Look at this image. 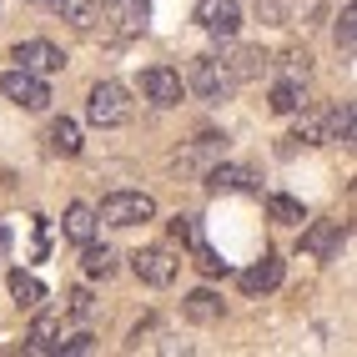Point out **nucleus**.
I'll return each instance as SVG.
<instances>
[{"instance_id":"1","label":"nucleus","mask_w":357,"mask_h":357,"mask_svg":"<svg viewBox=\"0 0 357 357\" xmlns=\"http://www.w3.org/2000/svg\"><path fill=\"white\" fill-rule=\"evenodd\" d=\"M242 86L227 70V61L222 56H197L192 61V70H186V91H192L197 101H206V106H222V101H231V91Z\"/></svg>"},{"instance_id":"2","label":"nucleus","mask_w":357,"mask_h":357,"mask_svg":"<svg viewBox=\"0 0 357 357\" xmlns=\"http://www.w3.org/2000/svg\"><path fill=\"white\" fill-rule=\"evenodd\" d=\"M86 121H91V126H101V131L126 126V121H131V101H126V91L116 86V81H96V86L86 91Z\"/></svg>"},{"instance_id":"3","label":"nucleus","mask_w":357,"mask_h":357,"mask_svg":"<svg viewBox=\"0 0 357 357\" xmlns=\"http://www.w3.org/2000/svg\"><path fill=\"white\" fill-rule=\"evenodd\" d=\"M151 217H156V202L146 192H111V197H101V211H96V222H106V227H141Z\"/></svg>"},{"instance_id":"4","label":"nucleus","mask_w":357,"mask_h":357,"mask_svg":"<svg viewBox=\"0 0 357 357\" xmlns=\"http://www.w3.org/2000/svg\"><path fill=\"white\" fill-rule=\"evenodd\" d=\"M0 96L15 101L20 111H45L51 106V86H45V76H36V70H6L0 76Z\"/></svg>"},{"instance_id":"5","label":"nucleus","mask_w":357,"mask_h":357,"mask_svg":"<svg viewBox=\"0 0 357 357\" xmlns=\"http://www.w3.org/2000/svg\"><path fill=\"white\" fill-rule=\"evenodd\" d=\"M131 272L146 282V287H172L176 272H181V261L166 247H141V252H131Z\"/></svg>"},{"instance_id":"6","label":"nucleus","mask_w":357,"mask_h":357,"mask_svg":"<svg viewBox=\"0 0 357 357\" xmlns=\"http://www.w3.org/2000/svg\"><path fill=\"white\" fill-rule=\"evenodd\" d=\"M141 91H146L151 106L172 111L186 96V81H181V70H172V66H151V70H141Z\"/></svg>"},{"instance_id":"7","label":"nucleus","mask_w":357,"mask_h":357,"mask_svg":"<svg viewBox=\"0 0 357 357\" xmlns=\"http://www.w3.org/2000/svg\"><path fill=\"white\" fill-rule=\"evenodd\" d=\"M101 26H111L121 40H131V36H141L146 31V0H101Z\"/></svg>"},{"instance_id":"8","label":"nucleus","mask_w":357,"mask_h":357,"mask_svg":"<svg viewBox=\"0 0 357 357\" xmlns=\"http://www.w3.org/2000/svg\"><path fill=\"white\" fill-rule=\"evenodd\" d=\"M10 61L20 70H36V76H56V70H66V51L51 45V40H20L10 51Z\"/></svg>"},{"instance_id":"9","label":"nucleus","mask_w":357,"mask_h":357,"mask_svg":"<svg viewBox=\"0 0 357 357\" xmlns=\"http://www.w3.org/2000/svg\"><path fill=\"white\" fill-rule=\"evenodd\" d=\"M192 20L202 31H211V36H236V26H242V6H236V0H197Z\"/></svg>"},{"instance_id":"10","label":"nucleus","mask_w":357,"mask_h":357,"mask_svg":"<svg viewBox=\"0 0 357 357\" xmlns=\"http://www.w3.org/2000/svg\"><path fill=\"white\" fill-rule=\"evenodd\" d=\"M222 61H227V70L236 81H252V76L267 70V56L252 51V45H231V36H222Z\"/></svg>"},{"instance_id":"11","label":"nucleus","mask_w":357,"mask_h":357,"mask_svg":"<svg viewBox=\"0 0 357 357\" xmlns=\"http://www.w3.org/2000/svg\"><path fill=\"white\" fill-rule=\"evenodd\" d=\"M96 227H101V222H96V211H91L86 202H70V206H66V217H61V231H66L76 247H86L91 236H96Z\"/></svg>"},{"instance_id":"12","label":"nucleus","mask_w":357,"mask_h":357,"mask_svg":"<svg viewBox=\"0 0 357 357\" xmlns=\"http://www.w3.org/2000/svg\"><path fill=\"white\" fill-rule=\"evenodd\" d=\"M206 192L211 197H222V192H252V172H242V166H206Z\"/></svg>"},{"instance_id":"13","label":"nucleus","mask_w":357,"mask_h":357,"mask_svg":"<svg viewBox=\"0 0 357 357\" xmlns=\"http://www.w3.org/2000/svg\"><path fill=\"white\" fill-rule=\"evenodd\" d=\"M181 312L192 317V322H202V327H211V322H222V297L211 292V287H197V292H186V302H181Z\"/></svg>"},{"instance_id":"14","label":"nucleus","mask_w":357,"mask_h":357,"mask_svg":"<svg viewBox=\"0 0 357 357\" xmlns=\"http://www.w3.org/2000/svg\"><path fill=\"white\" fill-rule=\"evenodd\" d=\"M277 282H282V257H277V252H267V257L257 261V267H247V272H242V292H252V297H257V292H272Z\"/></svg>"},{"instance_id":"15","label":"nucleus","mask_w":357,"mask_h":357,"mask_svg":"<svg viewBox=\"0 0 357 357\" xmlns=\"http://www.w3.org/2000/svg\"><path fill=\"white\" fill-rule=\"evenodd\" d=\"M322 141H327V146H332V141H337V146H352V101H337L322 116Z\"/></svg>"},{"instance_id":"16","label":"nucleus","mask_w":357,"mask_h":357,"mask_svg":"<svg viewBox=\"0 0 357 357\" xmlns=\"http://www.w3.org/2000/svg\"><path fill=\"white\" fill-rule=\"evenodd\" d=\"M222 151H227V136L206 131V136H197V146H192V151H181V156H176V166H186V172H202V166H206L211 156H222Z\"/></svg>"},{"instance_id":"17","label":"nucleus","mask_w":357,"mask_h":357,"mask_svg":"<svg viewBox=\"0 0 357 357\" xmlns=\"http://www.w3.org/2000/svg\"><path fill=\"white\" fill-rule=\"evenodd\" d=\"M45 146H51L56 156H76L81 151V126L61 116V121H51V131H45Z\"/></svg>"},{"instance_id":"18","label":"nucleus","mask_w":357,"mask_h":357,"mask_svg":"<svg viewBox=\"0 0 357 357\" xmlns=\"http://www.w3.org/2000/svg\"><path fill=\"white\" fill-rule=\"evenodd\" d=\"M56 15L70 20L76 31H91V26H96V15H101V0H56Z\"/></svg>"},{"instance_id":"19","label":"nucleus","mask_w":357,"mask_h":357,"mask_svg":"<svg viewBox=\"0 0 357 357\" xmlns=\"http://www.w3.org/2000/svg\"><path fill=\"white\" fill-rule=\"evenodd\" d=\"M81 267H86V277H111V272H116V252L101 247L96 236H91V242L81 247Z\"/></svg>"},{"instance_id":"20","label":"nucleus","mask_w":357,"mask_h":357,"mask_svg":"<svg viewBox=\"0 0 357 357\" xmlns=\"http://www.w3.org/2000/svg\"><path fill=\"white\" fill-rule=\"evenodd\" d=\"M267 217H272V222H282V227H302V222H307V211H302V202H297V197L272 192V197H267Z\"/></svg>"},{"instance_id":"21","label":"nucleus","mask_w":357,"mask_h":357,"mask_svg":"<svg viewBox=\"0 0 357 357\" xmlns=\"http://www.w3.org/2000/svg\"><path fill=\"white\" fill-rule=\"evenodd\" d=\"M302 106H307L302 81H277V86H272V111H277V116H292V111H302Z\"/></svg>"},{"instance_id":"22","label":"nucleus","mask_w":357,"mask_h":357,"mask_svg":"<svg viewBox=\"0 0 357 357\" xmlns=\"http://www.w3.org/2000/svg\"><path fill=\"white\" fill-rule=\"evenodd\" d=\"M10 297H15L20 307H40V302H45V287H40L31 272H20V267H15V272H10Z\"/></svg>"},{"instance_id":"23","label":"nucleus","mask_w":357,"mask_h":357,"mask_svg":"<svg viewBox=\"0 0 357 357\" xmlns=\"http://www.w3.org/2000/svg\"><path fill=\"white\" fill-rule=\"evenodd\" d=\"M292 116H297V111H292ZM292 141H302V146H327V141H322V116H317V111L297 116V131H292Z\"/></svg>"},{"instance_id":"24","label":"nucleus","mask_w":357,"mask_h":357,"mask_svg":"<svg viewBox=\"0 0 357 357\" xmlns=\"http://www.w3.org/2000/svg\"><path fill=\"white\" fill-rule=\"evenodd\" d=\"M192 252H197V267H202L206 277H227V261L206 247V236H197V242H192Z\"/></svg>"},{"instance_id":"25","label":"nucleus","mask_w":357,"mask_h":357,"mask_svg":"<svg viewBox=\"0 0 357 357\" xmlns=\"http://www.w3.org/2000/svg\"><path fill=\"white\" fill-rule=\"evenodd\" d=\"M56 332H61L56 317H36V327H31V352H51V347H56V342H51Z\"/></svg>"},{"instance_id":"26","label":"nucleus","mask_w":357,"mask_h":357,"mask_svg":"<svg viewBox=\"0 0 357 357\" xmlns=\"http://www.w3.org/2000/svg\"><path fill=\"white\" fill-rule=\"evenodd\" d=\"M352 40H357V6H342V20H337V51L352 56Z\"/></svg>"},{"instance_id":"27","label":"nucleus","mask_w":357,"mask_h":357,"mask_svg":"<svg viewBox=\"0 0 357 357\" xmlns=\"http://www.w3.org/2000/svg\"><path fill=\"white\" fill-rule=\"evenodd\" d=\"M66 302H70V307H66V312H70V317H76V322H91V317H96V297H91L86 287H76V292H70Z\"/></svg>"},{"instance_id":"28","label":"nucleus","mask_w":357,"mask_h":357,"mask_svg":"<svg viewBox=\"0 0 357 357\" xmlns=\"http://www.w3.org/2000/svg\"><path fill=\"white\" fill-rule=\"evenodd\" d=\"M172 236H176L181 247H192L197 236H202V222H197V217H186V211H176V217H172Z\"/></svg>"},{"instance_id":"29","label":"nucleus","mask_w":357,"mask_h":357,"mask_svg":"<svg viewBox=\"0 0 357 357\" xmlns=\"http://www.w3.org/2000/svg\"><path fill=\"white\" fill-rule=\"evenodd\" d=\"M302 247H307V252H317V257H322V252L332 247V227H312V231H307V236H302Z\"/></svg>"},{"instance_id":"30","label":"nucleus","mask_w":357,"mask_h":357,"mask_svg":"<svg viewBox=\"0 0 357 357\" xmlns=\"http://www.w3.org/2000/svg\"><path fill=\"white\" fill-rule=\"evenodd\" d=\"M151 337H156V322L146 317L141 327H131V337H126V347H131V352H141V347H151Z\"/></svg>"},{"instance_id":"31","label":"nucleus","mask_w":357,"mask_h":357,"mask_svg":"<svg viewBox=\"0 0 357 357\" xmlns=\"http://www.w3.org/2000/svg\"><path fill=\"white\" fill-rule=\"evenodd\" d=\"M66 357H81V352H91L96 347V337H91V332H76V337H66V342H56Z\"/></svg>"},{"instance_id":"32","label":"nucleus","mask_w":357,"mask_h":357,"mask_svg":"<svg viewBox=\"0 0 357 357\" xmlns=\"http://www.w3.org/2000/svg\"><path fill=\"white\" fill-rule=\"evenodd\" d=\"M26 6H40V10H56V0H26Z\"/></svg>"}]
</instances>
